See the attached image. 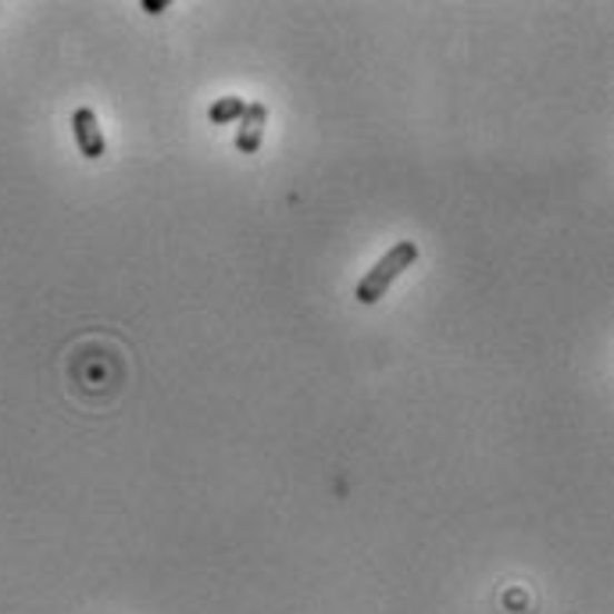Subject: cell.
<instances>
[{"label": "cell", "instance_id": "obj_1", "mask_svg": "<svg viewBox=\"0 0 614 614\" xmlns=\"http://www.w3.org/2000/svg\"><path fill=\"white\" fill-rule=\"evenodd\" d=\"M418 261V244L415 240H400V244H394L379 261H375L365 276H362V283L354 286V300L357 304H379L386 294H389V286H394L407 268H412Z\"/></svg>", "mask_w": 614, "mask_h": 614}, {"label": "cell", "instance_id": "obj_2", "mask_svg": "<svg viewBox=\"0 0 614 614\" xmlns=\"http://www.w3.org/2000/svg\"><path fill=\"white\" fill-rule=\"evenodd\" d=\"M72 136H76L79 154H82L87 161H100V158L108 154L105 129H100L93 108H76V115H72Z\"/></svg>", "mask_w": 614, "mask_h": 614}, {"label": "cell", "instance_id": "obj_3", "mask_svg": "<svg viewBox=\"0 0 614 614\" xmlns=\"http://www.w3.org/2000/svg\"><path fill=\"white\" fill-rule=\"evenodd\" d=\"M265 126H268V108L261 105V100H254V105H247V111L240 118V132H236V150H240V154H258Z\"/></svg>", "mask_w": 614, "mask_h": 614}, {"label": "cell", "instance_id": "obj_4", "mask_svg": "<svg viewBox=\"0 0 614 614\" xmlns=\"http://www.w3.org/2000/svg\"><path fill=\"white\" fill-rule=\"evenodd\" d=\"M247 111V100L244 97H218L208 118H211V126H232V122H240Z\"/></svg>", "mask_w": 614, "mask_h": 614}, {"label": "cell", "instance_id": "obj_5", "mask_svg": "<svg viewBox=\"0 0 614 614\" xmlns=\"http://www.w3.org/2000/svg\"><path fill=\"white\" fill-rule=\"evenodd\" d=\"M168 8V0H143V11L147 14H161Z\"/></svg>", "mask_w": 614, "mask_h": 614}]
</instances>
